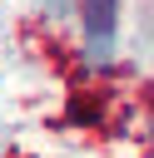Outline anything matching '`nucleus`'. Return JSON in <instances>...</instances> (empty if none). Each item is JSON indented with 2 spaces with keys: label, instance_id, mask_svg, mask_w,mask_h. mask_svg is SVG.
Wrapping results in <instances>:
<instances>
[{
  "label": "nucleus",
  "instance_id": "1",
  "mask_svg": "<svg viewBox=\"0 0 154 158\" xmlns=\"http://www.w3.org/2000/svg\"><path fill=\"white\" fill-rule=\"evenodd\" d=\"M79 15H84L89 40H94V44H109V35H114V15H119V0H84Z\"/></svg>",
  "mask_w": 154,
  "mask_h": 158
}]
</instances>
